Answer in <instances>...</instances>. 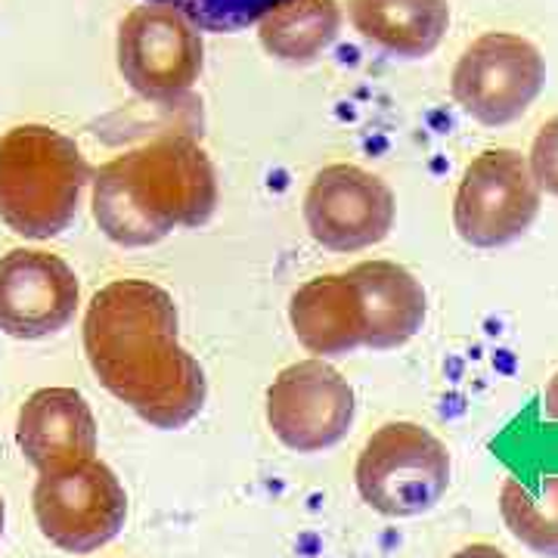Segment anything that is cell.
Returning <instances> with one entry per match:
<instances>
[{"mask_svg": "<svg viewBox=\"0 0 558 558\" xmlns=\"http://www.w3.org/2000/svg\"><path fill=\"white\" fill-rule=\"evenodd\" d=\"M499 512L509 534L531 553L558 558V475L543 481L537 490L509 478L499 490Z\"/></svg>", "mask_w": 558, "mask_h": 558, "instance_id": "e0dca14e", "label": "cell"}, {"mask_svg": "<svg viewBox=\"0 0 558 558\" xmlns=\"http://www.w3.org/2000/svg\"><path fill=\"white\" fill-rule=\"evenodd\" d=\"M75 270L50 252L16 248L0 258V332L10 339H47L78 311Z\"/></svg>", "mask_w": 558, "mask_h": 558, "instance_id": "8fae6325", "label": "cell"}, {"mask_svg": "<svg viewBox=\"0 0 558 558\" xmlns=\"http://www.w3.org/2000/svg\"><path fill=\"white\" fill-rule=\"evenodd\" d=\"M351 25L391 57L422 60L438 50L450 25L447 0H348Z\"/></svg>", "mask_w": 558, "mask_h": 558, "instance_id": "9a60e30c", "label": "cell"}, {"mask_svg": "<svg viewBox=\"0 0 558 558\" xmlns=\"http://www.w3.org/2000/svg\"><path fill=\"white\" fill-rule=\"evenodd\" d=\"M0 537H3V499H0Z\"/></svg>", "mask_w": 558, "mask_h": 558, "instance_id": "7402d4cb", "label": "cell"}, {"mask_svg": "<svg viewBox=\"0 0 558 558\" xmlns=\"http://www.w3.org/2000/svg\"><path fill=\"white\" fill-rule=\"evenodd\" d=\"M199 28L171 7L146 3L131 10L119 28V69L143 100L183 97L202 72Z\"/></svg>", "mask_w": 558, "mask_h": 558, "instance_id": "ba28073f", "label": "cell"}, {"mask_svg": "<svg viewBox=\"0 0 558 558\" xmlns=\"http://www.w3.org/2000/svg\"><path fill=\"white\" fill-rule=\"evenodd\" d=\"M453 558H509L502 549L497 546H490V543H472V546H465V549H459Z\"/></svg>", "mask_w": 558, "mask_h": 558, "instance_id": "ffe728a7", "label": "cell"}, {"mask_svg": "<svg viewBox=\"0 0 558 558\" xmlns=\"http://www.w3.org/2000/svg\"><path fill=\"white\" fill-rule=\"evenodd\" d=\"M339 0H282L258 20L260 47L282 62H314L339 38Z\"/></svg>", "mask_w": 558, "mask_h": 558, "instance_id": "2e32d148", "label": "cell"}, {"mask_svg": "<svg viewBox=\"0 0 558 558\" xmlns=\"http://www.w3.org/2000/svg\"><path fill=\"white\" fill-rule=\"evenodd\" d=\"M215 208L211 159L196 140L180 134L124 153L94 178V218L124 248L156 245L178 227H202Z\"/></svg>", "mask_w": 558, "mask_h": 558, "instance_id": "7a4b0ae2", "label": "cell"}, {"mask_svg": "<svg viewBox=\"0 0 558 558\" xmlns=\"http://www.w3.org/2000/svg\"><path fill=\"white\" fill-rule=\"evenodd\" d=\"M146 3H159V7H171L180 16L193 22L202 32H242L248 25L274 10L282 0H146Z\"/></svg>", "mask_w": 558, "mask_h": 558, "instance_id": "ac0fdd59", "label": "cell"}, {"mask_svg": "<svg viewBox=\"0 0 558 558\" xmlns=\"http://www.w3.org/2000/svg\"><path fill=\"white\" fill-rule=\"evenodd\" d=\"M527 165H531V174L537 180L539 190L558 196V116L539 128Z\"/></svg>", "mask_w": 558, "mask_h": 558, "instance_id": "d6986e66", "label": "cell"}, {"mask_svg": "<svg viewBox=\"0 0 558 558\" xmlns=\"http://www.w3.org/2000/svg\"><path fill=\"white\" fill-rule=\"evenodd\" d=\"M267 422L289 450L336 447L354 422V388L326 360H299L267 388Z\"/></svg>", "mask_w": 558, "mask_h": 558, "instance_id": "9c48e42d", "label": "cell"}, {"mask_svg": "<svg viewBox=\"0 0 558 558\" xmlns=\"http://www.w3.org/2000/svg\"><path fill=\"white\" fill-rule=\"evenodd\" d=\"M366 506L388 519H416L450 487V450L416 422H388L366 440L354 469Z\"/></svg>", "mask_w": 558, "mask_h": 558, "instance_id": "277c9868", "label": "cell"}, {"mask_svg": "<svg viewBox=\"0 0 558 558\" xmlns=\"http://www.w3.org/2000/svg\"><path fill=\"white\" fill-rule=\"evenodd\" d=\"M543 407H546V416L558 418V373L546 385V398H543Z\"/></svg>", "mask_w": 558, "mask_h": 558, "instance_id": "44dd1931", "label": "cell"}, {"mask_svg": "<svg viewBox=\"0 0 558 558\" xmlns=\"http://www.w3.org/2000/svg\"><path fill=\"white\" fill-rule=\"evenodd\" d=\"M84 351L102 388L156 428H183L205 407V373L180 344L174 299L149 279H116L94 295Z\"/></svg>", "mask_w": 558, "mask_h": 558, "instance_id": "6da1fadb", "label": "cell"}, {"mask_svg": "<svg viewBox=\"0 0 558 558\" xmlns=\"http://www.w3.org/2000/svg\"><path fill=\"white\" fill-rule=\"evenodd\" d=\"M90 180L78 143L47 124H20L0 137V220L25 240L72 227Z\"/></svg>", "mask_w": 558, "mask_h": 558, "instance_id": "3957f363", "label": "cell"}, {"mask_svg": "<svg viewBox=\"0 0 558 558\" xmlns=\"http://www.w3.org/2000/svg\"><path fill=\"white\" fill-rule=\"evenodd\" d=\"M363 307V344L391 351L416 336L425 323V289L395 260H363L348 270Z\"/></svg>", "mask_w": 558, "mask_h": 558, "instance_id": "4fadbf2b", "label": "cell"}, {"mask_svg": "<svg viewBox=\"0 0 558 558\" xmlns=\"http://www.w3.org/2000/svg\"><path fill=\"white\" fill-rule=\"evenodd\" d=\"M299 341L317 357H341L363 344V307L348 274L307 279L289 304Z\"/></svg>", "mask_w": 558, "mask_h": 558, "instance_id": "5bb4252c", "label": "cell"}, {"mask_svg": "<svg viewBox=\"0 0 558 558\" xmlns=\"http://www.w3.org/2000/svg\"><path fill=\"white\" fill-rule=\"evenodd\" d=\"M539 215V186L515 149H487L465 168L453 202V227L475 248L509 245Z\"/></svg>", "mask_w": 558, "mask_h": 558, "instance_id": "52a82bcc", "label": "cell"}, {"mask_svg": "<svg viewBox=\"0 0 558 558\" xmlns=\"http://www.w3.org/2000/svg\"><path fill=\"white\" fill-rule=\"evenodd\" d=\"M546 84V62L537 44L512 32H487L459 57L450 94L487 128H502L521 119Z\"/></svg>", "mask_w": 558, "mask_h": 558, "instance_id": "8992f818", "label": "cell"}, {"mask_svg": "<svg viewBox=\"0 0 558 558\" xmlns=\"http://www.w3.org/2000/svg\"><path fill=\"white\" fill-rule=\"evenodd\" d=\"M395 208L385 180L357 165H329L304 196V223L329 252H363L391 233Z\"/></svg>", "mask_w": 558, "mask_h": 558, "instance_id": "30bf717a", "label": "cell"}, {"mask_svg": "<svg viewBox=\"0 0 558 558\" xmlns=\"http://www.w3.org/2000/svg\"><path fill=\"white\" fill-rule=\"evenodd\" d=\"M35 519L40 534L62 553H94L119 537L128 521V494L100 459H78L40 472Z\"/></svg>", "mask_w": 558, "mask_h": 558, "instance_id": "5b68a950", "label": "cell"}, {"mask_svg": "<svg viewBox=\"0 0 558 558\" xmlns=\"http://www.w3.org/2000/svg\"><path fill=\"white\" fill-rule=\"evenodd\" d=\"M16 440L38 472H50L97 453V418L75 388H40L22 403Z\"/></svg>", "mask_w": 558, "mask_h": 558, "instance_id": "7c38bea8", "label": "cell"}]
</instances>
